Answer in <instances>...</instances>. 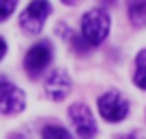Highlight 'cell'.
<instances>
[{
	"mask_svg": "<svg viewBox=\"0 0 146 139\" xmlns=\"http://www.w3.org/2000/svg\"><path fill=\"white\" fill-rule=\"evenodd\" d=\"M13 139H19V137H13Z\"/></svg>",
	"mask_w": 146,
	"mask_h": 139,
	"instance_id": "obj_15",
	"label": "cell"
},
{
	"mask_svg": "<svg viewBox=\"0 0 146 139\" xmlns=\"http://www.w3.org/2000/svg\"><path fill=\"white\" fill-rule=\"evenodd\" d=\"M5 54H7V43H5V39H0V60L5 58Z\"/></svg>",
	"mask_w": 146,
	"mask_h": 139,
	"instance_id": "obj_12",
	"label": "cell"
},
{
	"mask_svg": "<svg viewBox=\"0 0 146 139\" xmlns=\"http://www.w3.org/2000/svg\"><path fill=\"white\" fill-rule=\"evenodd\" d=\"M50 13H52L50 0H32L19 15V26L26 32H30V34H36V32H41Z\"/></svg>",
	"mask_w": 146,
	"mask_h": 139,
	"instance_id": "obj_3",
	"label": "cell"
},
{
	"mask_svg": "<svg viewBox=\"0 0 146 139\" xmlns=\"http://www.w3.org/2000/svg\"><path fill=\"white\" fill-rule=\"evenodd\" d=\"M127 13L133 26H146V0H127Z\"/></svg>",
	"mask_w": 146,
	"mask_h": 139,
	"instance_id": "obj_8",
	"label": "cell"
},
{
	"mask_svg": "<svg viewBox=\"0 0 146 139\" xmlns=\"http://www.w3.org/2000/svg\"><path fill=\"white\" fill-rule=\"evenodd\" d=\"M110 34V15L103 9H90L82 17V39L90 47L101 45Z\"/></svg>",
	"mask_w": 146,
	"mask_h": 139,
	"instance_id": "obj_1",
	"label": "cell"
},
{
	"mask_svg": "<svg viewBox=\"0 0 146 139\" xmlns=\"http://www.w3.org/2000/svg\"><path fill=\"white\" fill-rule=\"evenodd\" d=\"M17 7V0H0V22H5Z\"/></svg>",
	"mask_w": 146,
	"mask_h": 139,
	"instance_id": "obj_11",
	"label": "cell"
},
{
	"mask_svg": "<svg viewBox=\"0 0 146 139\" xmlns=\"http://www.w3.org/2000/svg\"><path fill=\"white\" fill-rule=\"evenodd\" d=\"M41 139H73V137H71V133H69L67 128H62V126L47 124L45 128L41 130Z\"/></svg>",
	"mask_w": 146,
	"mask_h": 139,
	"instance_id": "obj_10",
	"label": "cell"
},
{
	"mask_svg": "<svg viewBox=\"0 0 146 139\" xmlns=\"http://www.w3.org/2000/svg\"><path fill=\"white\" fill-rule=\"evenodd\" d=\"M133 84L137 88L146 90V49H142L135 58V73H133Z\"/></svg>",
	"mask_w": 146,
	"mask_h": 139,
	"instance_id": "obj_9",
	"label": "cell"
},
{
	"mask_svg": "<svg viewBox=\"0 0 146 139\" xmlns=\"http://www.w3.org/2000/svg\"><path fill=\"white\" fill-rule=\"evenodd\" d=\"M52 60V45L50 41H39L28 49L26 58H24V67H26V73L30 77H39L43 71L47 69Z\"/></svg>",
	"mask_w": 146,
	"mask_h": 139,
	"instance_id": "obj_5",
	"label": "cell"
},
{
	"mask_svg": "<svg viewBox=\"0 0 146 139\" xmlns=\"http://www.w3.org/2000/svg\"><path fill=\"white\" fill-rule=\"evenodd\" d=\"M120 139H140V133H129V135H125V137H120Z\"/></svg>",
	"mask_w": 146,
	"mask_h": 139,
	"instance_id": "obj_13",
	"label": "cell"
},
{
	"mask_svg": "<svg viewBox=\"0 0 146 139\" xmlns=\"http://www.w3.org/2000/svg\"><path fill=\"white\" fill-rule=\"evenodd\" d=\"M69 120L75 126V133L82 139H92L97 135V122L92 116L90 107L84 103H73L69 107Z\"/></svg>",
	"mask_w": 146,
	"mask_h": 139,
	"instance_id": "obj_4",
	"label": "cell"
},
{
	"mask_svg": "<svg viewBox=\"0 0 146 139\" xmlns=\"http://www.w3.org/2000/svg\"><path fill=\"white\" fill-rule=\"evenodd\" d=\"M26 107V96L15 84L7 79H0V113L2 116H15L24 111Z\"/></svg>",
	"mask_w": 146,
	"mask_h": 139,
	"instance_id": "obj_6",
	"label": "cell"
},
{
	"mask_svg": "<svg viewBox=\"0 0 146 139\" xmlns=\"http://www.w3.org/2000/svg\"><path fill=\"white\" fill-rule=\"evenodd\" d=\"M71 92V77L62 69H54L45 79V94L52 101H62Z\"/></svg>",
	"mask_w": 146,
	"mask_h": 139,
	"instance_id": "obj_7",
	"label": "cell"
},
{
	"mask_svg": "<svg viewBox=\"0 0 146 139\" xmlns=\"http://www.w3.org/2000/svg\"><path fill=\"white\" fill-rule=\"evenodd\" d=\"M97 107H99L101 118L108 120V122H120V120H125L127 113H129L127 99H123V94L116 92V90H110V92L101 94L99 101H97Z\"/></svg>",
	"mask_w": 146,
	"mask_h": 139,
	"instance_id": "obj_2",
	"label": "cell"
},
{
	"mask_svg": "<svg viewBox=\"0 0 146 139\" xmlns=\"http://www.w3.org/2000/svg\"><path fill=\"white\" fill-rule=\"evenodd\" d=\"M62 5H67V7H71V5H75V2H80V0H60Z\"/></svg>",
	"mask_w": 146,
	"mask_h": 139,
	"instance_id": "obj_14",
	"label": "cell"
}]
</instances>
